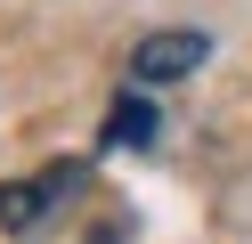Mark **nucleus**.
Here are the masks:
<instances>
[{
    "instance_id": "nucleus-1",
    "label": "nucleus",
    "mask_w": 252,
    "mask_h": 244,
    "mask_svg": "<svg viewBox=\"0 0 252 244\" xmlns=\"http://www.w3.org/2000/svg\"><path fill=\"white\" fill-rule=\"evenodd\" d=\"M203 57H212V41H203L195 25H171V33H147V41L130 49V81H138V90H163V81L195 73Z\"/></svg>"
},
{
    "instance_id": "nucleus-2",
    "label": "nucleus",
    "mask_w": 252,
    "mask_h": 244,
    "mask_svg": "<svg viewBox=\"0 0 252 244\" xmlns=\"http://www.w3.org/2000/svg\"><path fill=\"white\" fill-rule=\"evenodd\" d=\"M73 187V171H49V179H25V187H0V228H33L49 211V195Z\"/></svg>"
},
{
    "instance_id": "nucleus-3",
    "label": "nucleus",
    "mask_w": 252,
    "mask_h": 244,
    "mask_svg": "<svg viewBox=\"0 0 252 244\" xmlns=\"http://www.w3.org/2000/svg\"><path fill=\"white\" fill-rule=\"evenodd\" d=\"M155 139V106L147 98H114V114H106V146H147Z\"/></svg>"
}]
</instances>
